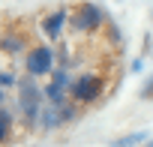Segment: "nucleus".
I'll use <instances>...</instances> for the list:
<instances>
[{
    "label": "nucleus",
    "mask_w": 153,
    "mask_h": 147,
    "mask_svg": "<svg viewBox=\"0 0 153 147\" xmlns=\"http://www.w3.org/2000/svg\"><path fill=\"white\" fill-rule=\"evenodd\" d=\"M105 93V78L99 72H84L81 78H75L69 84V96L75 105H96Z\"/></svg>",
    "instance_id": "nucleus-1"
},
{
    "label": "nucleus",
    "mask_w": 153,
    "mask_h": 147,
    "mask_svg": "<svg viewBox=\"0 0 153 147\" xmlns=\"http://www.w3.org/2000/svg\"><path fill=\"white\" fill-rule=\"evenodd\" d=\"M66 24H69L75 33H96V30L105 24V15H102V9L93 6V3H78V6H72Z\"/></svg>",
    "instance_id": "nucleus-2"
},
{
    "label": "nucleus",
    "mask_w": 153,
    "mask_h": 147,
    "mask_svg": "<svg viewBox=\"0 0 153 147\" xmlns=\"http://www.w3.org/2000/svg\"><path fill=\"white\" fill-rule=\"evenodd\" d=\"M24 69L30 78H42L54 72V48L51 45H33L24 57Z\"/></svg>",
    "instance_id": "nucleus-3"
},
{
    "label": "nucleus",
    "mask_w": 153,
    "mask_h": 147,
    "mask_svg": "<svg viewBox=\"0 0 153 147\" xmlns=\"http://www.w3.org/2000/svg\"><path fill=\"white\" fill-rule=\"evenodd\" d=\"M66 18H69V12L66 9H54V12H48V15H42V33L48 36V39H60V33H63V27H66Z\"/></svg>",
    "instance_id": "nucleus-4"
},
{
    "label": "nucleus",
    "mask_w": 153,
    "mask_h": 147,
    "mask_svg": "<svg viewBox=\"0 0 153 147\" xmlns=\"http://www.w3.org/2000/svg\"><path fill=\"white\" fill-rule=\"evenodd\" d=\"M66 87H69V72H66V69H57V72H54V78H51V84H48L42 93H45V99H48L51 105H60Z\"/></svg>",
    "instance_id": "nucleus-5"
},
{
    "label": "nucleus",
    "mask_w": 153,
    "mask_h": 147,
    "mask_svg": "<svg viewBox=\"0 0 153 147\" xmlns=\"http://www.w3.org/2000/svg\"><path fill=\"white\" fill-rule=\"evenodd\" d=\"M27 45V36L24 33H6V36H0V51H6V54H21Z\"/></svg>",
    "instance_id": "nucleus-6"
},
{
    "label": "nucleus",
    "mask_w": 153,
    "mask_h": 147,
    "mask_svg": "<svg viewBox=\"0 0 153 147\" xmlns=\"http://www.w3.org/2000/svg\"><path fill=\"white\" fill-rule=\"evenodd\" d=\"M12 132H15V117L9 111L0 108V147L3 144H12Z\"/></svg>",
    "instance_id": "nucleus-7"
},
{
    "label": "nucleus",
    "mask_w": 153,
    "mask_h": 147,
    "mask_svg": "<svg viewBox=\"0 0 153 147\" xmlns=\"http://www.w3.org/2000/svg\"><path fill=\"white\" fill-rule=\"evenodd\" d=\"M147 135L144 132H138V135H129V138H120V141H111V144H117V147H135L138 141H144Z\"/></svg>",
    "instance_id": "nucleus-8"
},
{
    "label": "nucleus",
    "mask_w": 153,
    "mask_h": 147,
    "mask_svg": "<svg viewBox=\"0 0 153 147\" xmlns=\"http://www.w3.org/2000/svg\"><path fill=\"white\" fill-rule=\"evenodd\" d=\"M141 96H144V99H153V78H150V81L144 84V90H141Z\"/></svg>",
    "instance_id": "nucleus-9"
},
{
    "label": "nucleus",
    "mask_w": 153,
    "mask_h": 147,
    "mask_svg": "<svg viewBox=\"0 0 153 147\" xmlns=\"http://www.w3.org/2000/svg\"><path fill=\"white\" fill-rule=\"evenodd\" d=\"M12 81H15L12 75H6V72H0V84H12Z\"/></svg>",
    "instance_id": "nucleus-10"
},
{
    "label": "nucleus",
    "mask_w": 153,
    "mask_h": 147,
    "mask_svg": "<svg viewBox=\"0 0 153 147\" xmlns=\"http://www.w3.org/2000/svg\"><path fill=\"white\" fill-rule=\"evenodd\" d=\"M0 102H3V90H0Z\"/></svg>",
    "instance_id": "nucleus-11"
}]
</instances>
